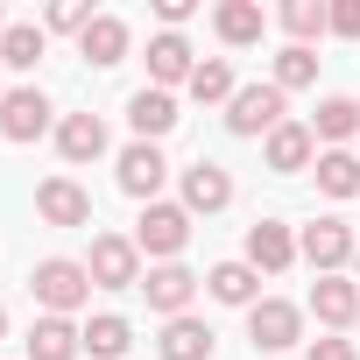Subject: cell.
Listing matches in <instances>:
<instances>
[{
	"label": "cell",
	"mask_w": 360,
	"mask_h": 360,
	"mask_svg": "<svg viewBox=\"0 0 360 360\" xmlns=\"http://www.w3.org/2000/svg\"><path fill=\"white\" fill-rule=\"evenodd\" d=\"M155 353H162V360H212V325L191 318V311H184V318H169L162 339H155Z\"/></svg>",
	"instance_id": "cell-19"
},
{
	"label": "cell",
	"mask_w": 360,
	"mask_h": 360,
	"mask_svg": "<svg viewBox=\"0 0 360 360\" xmlns=\"http://www.w3.org/2000/svg\"><path fill=\"white\" fill-rule=\"evenodd\" d=\"M205 290H212L219 304H240V311H255V304H262V269H255V262H219V269L205 276Z\"/></svg>",
	"instance_id": "cell-21"
},
{
	"label": "cell",
	"mask_w": 360,
	"mask_h": 360,
	"mask_svg": "<svg viewBox=\"0 0 360 360\" xmlns=\"http://www.w3.org/2000/svg\"><path fill=\"white\" fill-rule=\"evenodd\" d=\"M162 176H169V162H162V148H155V141H134V148H120V191H127V198L155 205Z\"/></svg>",
	"instance_id": "cell-10"
},
{
	"label": "cell",
	"mask_w": 360,
	"mask_h": 360,
	"mask_svg": "<svg viewBox=\"0 0 360 360\" xmlns=\"http://www.w3.org/2000/svg\"><path fill=\"white\" fill-rule=\"evenodd\" d=\"M127 346H134V325H127V318H113V311H106V318H92V325H85V353H92V360H120Z\"/></svg>",
	"instance_id": "cell-28"
},
{
	"label": "cell",
	"mask_w": 360,
	"mask_h": 360,
	"mask_svg": "<svg viewBox=\"0 0 360 360\" xmlns=\"http://www.w3.org/2000/svg\"><path fill=\"white\" fill-rule=\"evenodd\" d=\"M311 134H318V141H332V148H346V141L360 134V99H346V92L318 99V113H311Z\"/></svg>",
	"instance_id": "cell-24"
},
{
	"label": "cell",
	"mask_w": 360,
	"mask_h": 360,
	"mask_svg": "<svg viewBox=\"0 0 360 360\" xmlns=\"http://www.w3.org/2000/svg\"><path fill=\"white\" fill-rule=\"evenodd\" d=\"M233 205V176L219 162H191L184 169V212H226Z\"/></svg>",
	"instance_id": "cell-16"
},
{
	"label": "cell",
	"mask_w": 360,
	"mask_h": 360,
	"mask_svg": "<svg viewBox=\"0 0 360 360\" xmlns=\"http://www.w3.org/2000/svg\"><path fill=\"white\" fill-rule=\"evenodd\" d=\"M283 29H290L297 50H311V36L332 29V8H325V0H283Z\"/></svg>",
	"instance_id": "cell-27"
},
{
	"label": "cell",
	"mask_w": 360,
	"mask_h": 360,
	"mask_svg": "<svg viewBox=\"0 0 360 360\" xmlns=\"http://www.w3.org/2000/svg\"><path fill=\"white\" fill-rule=\"evenodd\" d=\"M0 99H8V92H0Z\"/></svg>",
	"instance_id": "cell-37"
},
{
	"label": "cell",
	"mask_w": 360,
	"mask_h": 360,
	"mask_svg": "<svg viewBox=\"0 0 360 360\" xmlns=\"http://www.w3.org/2000/svg\"><path fill=\"white\" fill-rule=\"evenodd\" d=\"M311 311H318L325 332L360 325V283H353V276H318V283H311Z\"/></svg>",
	"instance_id": "cell-8"
},
{
	"label": "cell",
	"mask_w": 360,
	"mask_h": 360,
	"mask_svg": "<svg viewBox=\"0 0 360 360\" xmlns=\"http://www.w3.org/2000/svg\"><path fill=\"white\" fill-rule=\"evenodd\" d=\"M29 290H36L43 318H71V311L92 297V276H85V262H64V255H50V262H36Z\"/></svg>",
	"instance_id": "cell-1"
},
{
	"label": "cell",
	"mask_w": 360,
	"mask_h": 360,
	"mask_svg": "<svg viewBox=\"0 0 360 360\" xmlns=\"http://www.w3.org/2000/svg\"><path fill=\"white\" fill-rule=\"evenodd\" d=\"M311 176H318L325 198H360V155H353V148H318Z\"/></svg>",
	"instance_id": "cell-22"
},
{
	"label": "cell",
	"mask_w": 360,
	"mask_h": 360,
	"mask_svg": "<svg viewBox=\"0 0 360 360\" xmlns=\"http://www.w3.org/2000/svg\"><path fill=\"white\" fill-rule=\"evenodd\" d=\"M191 71H198V50L176 36V29H162L155 43H148V85L155 92H169V85H191Z\"/></svg>",
	"instance_id": "cell-9"
},
{
	"label": "cell",
	"mask_w": 360,
	"mask_h": 360,
	"mask_svg": "<svg viewBox=\"0 0 360 360\" xmlns=\"http://www.w3.org/2000/svg\"><path fill=\"white\" fill-rule=\"evenodd\" d=\"M304 360H360V353H353V339H311Z\"/></svg>",
	"instance_id": "cell-33"
},
{
	"label": "cell",
	"mask_w": 360,
	"mask_h": 360,
	"mask_svg": "<svg viewBox=\"0 0 360 360\" xmlns=\"http://www.w3.org/2000/svg\"><path fill=\"white\" fill-rule=\"evenodd\" d=\"M184 240H191V212L184 205H141V219H134V248L148 255V262H176L184 255Z\"/></svg>",
	"instance_id": "cell-3"
},
{
	"label": "cell",
	"mask_w": 360,
	"mask_h": 360,
	"mask_svg": "<svg viewBox=\"0 0 360 360\" xmlns=\"http://www.w3.org/2000/svg\"><path fill=\"white\" fill-rule=\"evenodd\" d=\"M50 29L85 36V29H92V8H85V0H57V8H50Z\"/></svg>",
	"instance_id": "cell-30"
},
{
	"label": "cell",
	"mask_w": 360,
	"mask_h": 360,
	"mask_svg": "<svg viewBox=\"0 0 360 360\" xmlns=\"http://www.w3.org/2000/svg\"><path fill=\"white\" fill-rule=\"evenodd\" d=\"M36 212L50 226H85L92 219V191L71 184V176H43V184H36Z\"/></svg>",
	"instance_id": "cell-12"
},
{
	"label": "cell",
	"mask_w": 360,
	"mask_h": 360,
	"mask_svg": "<svg viewBox=\"0 0 360 360\" xmlns=\"http://www.w3.org/2000/svg\"><path fill=\"white\" fill-rule=\"evenodd\" d=\"M184 92H191L198 106H233V92H240V85H233V64H226V57H198V71H191V85H184Z\"/></svg>",
	"instance_id": "cell-25"
},
{
	"label": "cell",
	"mask_w": 360,
	"mask_h": 360,
	"mask_svg": "<svg viewBox=\"0 0 360 360\" xmlns=\"http://www.w3.org/2000/svg\"><path fill=\"white\" fill-rule=\"evenodd\" d=\"M43 29L36 22H8V36H0V64H8V71H36L43 64Z\"/></svg>",
	"instance_id": "cell-26"
},
{
	"label": "cell",
	"mask_w": 360,
	"mask_h": 360,
	"mask_svg": "<svg viewBox=\"0 0 360 360\" xmlns=\"http://www.w3.org/2000/svg\"><path fill=\"white\" fill-rule=\"evenodd\" d=\"M0 339H8V311H0Z\"/></svg>",
	"instance_id": "cell-34"
},
{
	"label": "cell",
	"mask_w": 360,
	"mask_h": 360,
	"mask_svg": "<svg viewBox=\"0 0 360 360\" xmlns=\"http://www.w3.org/2000/svg\"><path fill=\"white\" fill-rule=\"evenodd\" d=\"M304 85H318V50H283L276 57V92H304Z\"/></svg>",
	"instance_id": "cell-29"
},
{
	"label": "cell",
	"mask_w": 360,
	"mask_h": 360,
	"mask_svg": "<svg viewBox=\"0 0 360 360\" xmlns=\"http://www.w3.org/2000/svg\"><path fill=\"white\" fill-rule=\"evenodd\" d=\"M0 36H8V15H0Z\"/></svg>",
	"instance_id": "cell-36"
},
{
	"label": "cell",
	"mask_w": 360,
	"mask_h": 360,
	"mask_svg": "<svg viewBox=\"0 0 360 360\" xmlns=\"http://www.w3.org/2000/svg\"><path fill=\"white\" fill-rule=\"evenodd\" d=\"M297 255H304L318 276H339L360 248H353V226H346V219H311V226L297 233Z\"/></svg>",
	"instance_id": "cell-5"
},
{
	"label": "cell",
	"mask_w": 360,
	"mask_h": 360,
	"mask_svg": "<svg viewBox=\"0 0 360 360\" xmlns=\"http://www.w3.org/2000/svg\"><path fill=\"white\" fill-rule=\"evenodd\" d=\"M318 162V134H311V120H283L276 134H269V169H311Z\"/></svg>",
	"instance_id": "cell-17"
},
{
	"label": "cell",
	"mask_w": 360,
	"mask_h": 360,
	"mask_svg": "<svg viewBox=\"0 0 360 360\" xmlns=\"http://www.w3.org/2000/svg\"><path fill=\"white\" fill-rule=\"evenodd\" d=\"M57 155L64 162H99L106 155V120L99 113H64L57 120Z\"/></svg>",
	"instance_id": "cell-15"
},
{
	"label": "cell",
	"mask_w": 360,
	"mask_h": 360,
	"mask_svg": "<svg viewBox=\"0 0 360 360\" xmlns=\"http://www.w3.org/2000/svg\"><path fill=\"white\" fill-rule=\"evenodd\" d=\"M212 29H219L226 50H248V43L269 36V15H262V0H219V8H212Z\"/></svg>",
	"instance_id": "cell-14"
},
{
	"label": "cell",
	"mask_w": 360,
	"mask_h": 360,
	"mask_svg": "<svg viewBox=\"0 0 360 360\" xmlns=\"http://www.w3.org/2000/svg\"><path fill=\"white\" fill-rule=\"evenodd\" d=\"M78 353H85V325H71V318L29 325V360H78Z\"/></svg>",
	"instance_id": "cell-18"
},
{
	"label": "cell",
	"mask_w": 360,
	"mask_h": 360,
	"mask_svg": "<svg viewBox=\"0 0 360 360\" xmlns=\"http://www.w3.org/2000/svg\"><path fill=\"white\" fill-rule=\"evenodd\" d=\"M283 99H290V92H276V78H269V85H240L233 106H226V127H233L240 141H248V134H276V127H283Z\"/></svg>",
	"instance_id": "cell-4"
},
{
	"label": "cell",
	"mask_w": 360,
	"mask_h": 360,
	"mask_svg": "<svg viewBox=\"0 0 360 360\" xmlns=\"http://www.w3.org/2000/svg\"><path fill=\"white\" fill-rule=\"evenodd\" d=\"M141 297H148V311H162V318H184L191 297H198V276H191L184 262H155V269L141 276Z\"/></svg>",
	"instance_id": "cell-7"
},
{
	"label": "cell",
	"mask_w": 360,
	"mask_h": 360,
	"mask_svg": "<svg viewBox=\"0 0 360 360\" xmlns=\"http://www.w3.org/2000/svg\"><path fill=\"white\" fill-rule=\"evenodd\" d=\"M85 276H92V290H141V248L127 233H92Z\"/></svg>",
	"instance_id": "cell-2"
},
{
	"label": "cell",
	"mask_w": 360,
	"mask_h": 360,
	"mask_svg": "<svg viewBox=\"0 0 360 360\" xmlns=\"http://www.w3.org/2000/svg\"><path fill=\"white\" fill-rule=\"evenodd\" d=\"M248 339H255L262 353H283V346H297V339H304V311H297V304H283V297H262V304L248 311Z\"/></svg>",
	"instance_id": "cell-6"
},
{
	"label": "cell",
	"mask_w": 360,
	"mask_h": 360,
	"mask_svg": "<svg viewBox=\"0 0 360 360\" xmlns=\"http://www.w3.org/2000/svg\"><path fill=\"white\" fill-rule=\"evenodd\" d=\"M155 15H162V29H184L198 15V0H155Z\"/></svg>",
	"instance_id": "cell-32"
},
{
	"label": "cell",
	"mask_w": 360,
	"mask_h": 360,
	"mask_svg": "<svg viewBox=\"0 0 360 360\" xmlns=\"http://www.w3.org/2000/svg\"><path fill=\"white\" fill-rule=\"evenodd\" d=\"M353 283H360V255H353Z\"/></svg>",
	"instance_id": "cell-35"
},
{
	"label": "cell",
	"mask_w": 360,
	"mask_h": 360,
	"mask_svg": "<svg viewBox=\"0 0 360 360\" xmlns=\"http://www.w3.org/2000/svg\"><path fill=\"white\" fill-rule=\"evenodd\" d=\"M332 36H360V0H332Z\"/></svg>",
	"instance_id": "cell-31"
},
{
	"label": "cell",
	"mask_w": 360,
	"mask_h": 360,
	"mask_svg": "<svg viewBox=\"0 0 360 360\" xmlns=\"http://www.w3.org/2000/svg\"><path fill=\"white\" fill-rule=\"evenodd\" d=\"M127 127H134L141 141H162V134L176 127V99H169V92H155V85H141V92L127 99Z\"/></svg>",
	"instance_id": "cell-20"
},
{
	"label": "cell",
	"mask_w": 360,
	"mask_h": 360,
	"mask_svg": "<svg viewBox=\"0 0 360 360\" xmlns=\"http://www.w3.org/2000/svg\"><path fill=\"white\" fill-rule=\"evenodd\" d=\"M78 57L99 64V71L120 64V57H127V22H120V15H92V29L78 36Z\"/></svg>",
	"instance_id": "cell-23"
},
{
	"label": "cell",
	"mask_w": 360,
	"mask_h": 360,
	"mask_svg": "<svg viewBox=\"0 0 360 360\" xmlns=\"http://www.w3.org/2000/svg\"><path fill=\"white\" fill-rule=\"evenodd\" d=\"M0 134H8V141H36V134H50V99H43L36 85H15L8 99H0Z\"/></svg>",
	"instance_id": "cell-11"
},
{
	"label": "cell",
	"mask_w": 360,
	"mask_h": 360,
	"mask_svg": "<svg viewBox=\"0 0 360 360\" xmlns=\"http://www.w3.org/2000/svg\"><path fill=\"white\" fill-rule=\"evenodd\" d=\"M240 262H255L262 276H283V269L297 262V233H290L283 219H255V226H248V255H240Z\"/></svg>",
	"instance_id": "cell-13"
}]
</instances>
